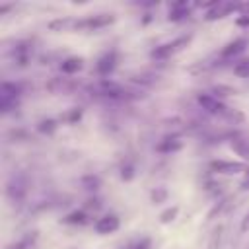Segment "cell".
Here are the masks:
<instances>
[{"instance_id": "obj_1", "label": "cell", "mask_w": 249, "mask_h": 249, "mask_svg": "<svg viewBox=\"0 0 249 249\" xmlns=\"http://www.w3.org/2000/svg\"><path fill=\"white\" fill-rule=\"evenodd\" d=\"M191 39H193V35L187 33V35H181V37H177V39H173V41L161 43V45H158L156 49H152L150 56H152L154 60H167V58H171L173 54H177L179 51H183V49L191 43Z\"/></svg>"}, {"instance_id": "obj_2", "label": "cell", "mask_w": 249, "mask_h": 249, "mask_svg": "<svg viewBox=\"0 0 249 249\" xmlns=\"http://www.w3.org/2000/svg\"><path fill=\"white\" fill-rule=\"evenodd\" d=\"M115 14H95L89 18H82V19H72V29L70 31H93V29H101L107 27L111 23H115Z\"/></svg>"}, {"instance_id": "obj_3", "label": "cell", "mask_w": 249, "mask_h": 249, "mask_svg": "<svg viewBox=\"0 0 249 249\" xmlns=\"http://www.w3.org/2000/svg\"><path fill=\"white\" fill-rule=\"evenodd\" d=\"M91 91H95L97 95H103V97H113V99H126L130 97V91H126L123 86L107 80V78H101L99 82H95L91 86Z\"/></svg>"}, {"instance_id": "obj_4", "label": "cell", "mask_w": 249, "mask_h": 249, "mask_svg": "<svg viewBox=\"0 0 249 249\" xmlns=\"http://www.w3.org/2000/svg\"><path fill=\"white\" fill-rule=\"evenodd\" d=\"M19 95H21V88L18 84L2 82L0 84V109H2V113H8L10 109H14L19 101Z\"/></svg>"}, {"instance_id": "obj_5", "label": "cell", "mask_w": 249, "mask_h": 249, "mask_svg": "<svg viewBox=\"0 0 249 249\" xmlns=\"http://www.w3.org/2000/svg\"><path fill=\"white\" fill-rule=\"evenodd\" d=\"M196 101H198V105H200L206 113H210V115H222V117H226L228 111H230V107H226L216 95H210V93H198Z\"/></svg>"}, {"instance_id": "obj_6", "label": "cell", "mask_w": 249, "mask_h": 249, "mask_svg": "<svg viewBox=\"0 0 249 249\" xmlns=\"http://www.w3.org/2000/svg\"><path fill=\"white\" fill-rule=\"evenodd\" d=\"M210 171L214 173H222V175H235V173H241L245 171L247 173V165L243 161H226V160H214L208 163Z\"/></svg>"}, {"instance_id": "obj_7", "label": "cell", "mask_w": 249, "mask_h": 249, "mask_svg": "<svg viewBox=\"0 0 249 249\" xmlns=\"http://www.w3.org/2000/svg\"><path fill=\"white\" fill-rule=\"evenodd\" d=\"M6 193H8V196L14 202L23 200V196L27 193V181H25V177L23 175H12L10 181H8V185H6Z\"/></svg>"}, {"instance_id": "obj_8", "label": "cell", "mask_w": 249, "mask_h": 249, "mask_svg": "<svg viewBox=\"0 0 249 249\" xmlns=\"http://www.w3.org/2000/svg\"><path fill=\"white\" fill-rule=\"evenodd\" d=\"M231 12H237V4H233V2H224V0H218L208 12H206V16H204V19L206 21H214V19H220V18H226V16H230Z\"/></svg>"}, {"instance_id": "obj_9", "label": "cell", "mask_w": 249, "mask_h": 249, "mask_svg": "<svg viewBox=\"0 0 249 249\" xmlns=\"http://www.w3.org/2000/svg\"><path fill=\"white\" fill-rule=\"evenodd\" d=\"M115 66H117V53L115 51H109V53L101 54L97 58V64H95L99 76H109L115 70Z\"/></svg>"}, {"instance_id": "obj_10", "label": "cell", "mask_w": 249, "mask_h": 249, "mask_svg": "<svg viewBox=\"0 0 249 249\" xmlns=\"http://www.w3.org/2000/svg\"><path fill=\"white\" fill-rule=\"evenodd\" d=\"M121 226L119 218L115 214H107V216H101L97 222H95V231L101 233V235H107V233H113L117 231Z\"/></svg>"}, {"instance_id": "obj_11", "label": "cell", "mask_w": 249, "mask_h": 249, "mask_svg": "<svg viewBox=\"0 0 249 249\" xmlns=\"http://www.w3.org/2000/svg\"><path fill=\"white\" fill-rule=\"evenodd\" d=\"M193 6H196V4H191V2H173L169 6V16H167L169 21H181V19H185L191 14Z\"/></svg>"}, {"instance_id": "obj_12", "label": "cell", "mask_w": 249, "mask_h": 249, "mask_svg": "<svg viewBox=\"0 0 249 249\" xmlns=\"http://www.w3.org/2000/svg\"><path fill=\"white\" fill-rule=\"evenodd\" d=\"M247 45H249V41H247L245 37H237V39L230 41V43L222 49V53H220V54H222L224 58H233V56H237L239 53H243Z\"/></svg>"}, {"instance_id": "obj_13", "label": "cell", "mask_w": 249, "mask_h": 249, "mask_svg": "<svg viewBox=\"0 0 249 249\" xmlns=\"http://www.w3.org/2000/svg\"><path fill=\"white\" fill-rule=\"evenodd\" d=\"M47 89H51L53 93H72L76 89V84L70 82L68 78H53L47 84Z\"/></svg>"}, {"instance_id": "obj_14", "label": "cell", "mask_w": 249, "mask_h": 249, "mask_svg": "<svg viewBox=\"0 0 249 249\" xmlns=\"http://www.w3.org/2000/svg\"><path fill=\"white\" fill-rule=\"evenodd\" d=\"M82 68H84V58H80V56H68L60 62V70L64 74H76Z\"/></svg>"}, {"instance_id": "obj_15", "label": "cell", "mask_w": 249, "mask_h": 249, "mask_svg": "<svg viewBox=\"0 0 249 249\" xmlns=\"http://www.w3.org/2000/svg\"><path fill=\"white\" fill-rule=\"evenodd\" d=\"M181 148H183V142H181L179 138H165V140H161V142L156 146L158 152H177V150H181Z\"/></svg>"}, {"instance_id": "obj_16", "label": "cell", "mask_w": 249, "mask_h": 249, "mask_svg": "<svg viewBox=\"0 0 249 249\" xmlns=\"http://www.w3.org/2000/svg\"><path fill=\"white\" fill-rule=\"evenodd\" d=\"M231 148L233 152H237L243 160H249V146L241 136H231Z\"/></svg>"}, {"instance_id": "obj_17", "label": "cell", "mask_w": 249, "mask_h": 249, "mask_svg": "<svg viewBox=\"0 0 249 249\" xmlns=\"http://www.w3.org/2000/svg\"><path fill=\"white\" fill-rule=\"evenodd\" d=\"M62 222H64V224H86V222H88V216H86L84 210H74V212H70L66 218H62Z\"/></svg>"}, {"instance_id": "obj_18", "label": "cell", "mask_w": 249, "mask_h": 249, "mask_svg": "<svg viewBox=\"0 0 249 249\" xmlns=\"http://www.w3.org/2000/svg\"><path fill=\"white\" fill-rule=\"evenodd\" d=\"M82 185L88 191H97L101 187V179L97 175H86V177H82Z\"/></svg>"}, {"instance_id": "obj_19", "label": "cell", "mask_w": 249, "mask_h": 249, "mask_svg": "<svg viewBox=\"0 0 249 249\" xmlns=\"http://www.w3.org/2000/svg\"><path fill=\"white\" fill-rule=\"evenodd\" d=\"M150 198H152L154 204L165 202V200H167V189H165V187H156V189L150 193Z\"/></svg>"}, {"instance_id": "obj_20", "label": "cell", "mask_w": 249, "mask_h": 249, "mask_svg": "<svg viewBox=\"0 0 249 249\" xmlns=\"http://www.w3.org/2000/svg\"><path fill=\"white\" fill-rule=\"evenodd\" d=\"M177 214H179V208H177V206H169L167 210H163V212L160 214V222H161V224H171V222L177 218Z\"/></svg>"}, {"instance_id": "obj_21", "label": "cell", "mask_w": 249, "mask_h": 249, "mask_svg": "<svg viewBox=\"0 0 249 249\" xmlns=\"http://www.w3.org/2000/svg\"><path fill=\"white\" fill-rule=\"evenodd\" d=\"M126 249H152V241H150V237H138V239L130 241L126 245Z\"/></svg>"}, {"instance_id": "obj_22", "label": "cell", "mask_w": 249, "mask_h": 249, "mask_svg": "<svg viewBox=\"0 0 249 249\" xmlns=\"http://www.w3.org/2000/svg\"><path fill=\"white\" fill-rule=\"evenodd\" d=\"M233 74L239 76V78H249V58L237 62V64L233 66Z\"/></svg>"}, {"instance_id": "obj_23", "label": "cell", "mask_w": 249, "mask_h": 249, "mask_svg": "<svg viewBox=\"0 0 249 249\" xmlns=\"http://www.w3.org/2000/svg\"><path fill=\"white\" fill-rule=\"evenodd\" d=\"M37 128H39V132H43V134H53L54 128H56V123H54L53 119H43Z\"/></svg>"}, {"instance_id": "obj_24", "label": "cell", "mask_w": 249, "mask_h": 249, "mask_svg": "<svg viewBox=\"0 0 249 249\" xmlns=\"http://www.w3.org/2000/svg\"><path fill=\"white\" fill-rule=\"evenodd\" d=\"M33 239H35V231L31 233V235H27V237H23L21 241H18V243H12V245H8L6 249H27L31 243H33Z\"/></svg>"}, {"instance_id": "obj_25", "label": "cell", "mask_w": 249, "mask_h": 249, "mask_svg": "<svg viewBox=\"0 0 249 249\" xmlns=\"http://www.w3.org/2000/svg\"><path fill=\"white\" fill-rule=\"evenodd\" d=\"M134 177V167H132V163H124L123 167H121V179L123 181H130Z\"/></svg>"}, {"instance_id": "obj_26", "label": "cell", "mask_w": 249, "mask_h": 249, "mask_svg": "<svg viewBox=\"0 0 249 249\" xmlns=\"http://www.w3.org/2000/svg\"><path fill=\"white\" fill-rule=\"evenodd\" d=\"M80 117H82V109L78 107V109H72V111L68 113L66 121H68V123H76V121H80Z\"/></svg>"}, {"instance_id": "obj_27", "label": "cell", "mask_w": 249, "mask_h": 249, "mask_svg": "<svg viewBox=\"0 0 249 249\" xmlns=\"http://www.w3.org/2000/svg\"><path fill=\"white\" fill-rule=\"evenodd\" d=\"M237 12H239L241 16H249V2H241V4H237Z\"/></svg>"}, {"instance_id": "obj_28", "label": "cell", "mask_w": 249, "mask_h": 249, "mask_svg": "<svg viewBox=\"0 0 249 249\" xmlns=\"http://www.w3.org/2000/svg\"><path fill=\"white\" fill-rule=\"evenodd\" d=\"M235 23H237L239 27H249V16H239Z\"/></svg>"}, {"instance_id": "obj_29", "label": "cell", "mask_w": 249, "mask_h": 249, "mask_svg": "<svg viewBox=\"0 0 249 249\" xmlns=\"http://www.w3.org/2000/svg\"><path fill=\"white\" fill-rule=\"evenodd\" d=\"M241 231H249V212H247L245 218L241 220Z\"/></svg>"}, {"instance_id": "obj_30", "label": "cell", "mask_w": 249, "mask_h": 249, "mask_svg": "<svg viewBox=\"0 0 249 249\" xmlns=\"http://www.w3.org/2000/svg\"><path fill=\"white\" fill-rule=\"evenodd\" d=\"M241 187H243V189H247V187H249V169H247V173H245V179H243Z\"/></svg>"}]
</instances>
